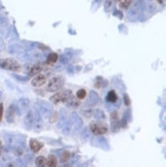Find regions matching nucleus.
I'll list each match as a JSON object with an SVG mask.
<instances>
[{"instance_id": "58836bf2", "label": "nucleus", "mask_w": 166, "mask_h": 167, "mask_svg": "<svg viewBox=\"0 0 166 167\" xmlns=\"http://www.w3.org/2000/svg\"><path fill=\"white\" fill-rule=\"evenodd\" d=\"M123 99H124V104L125 106H129L130 105V99H129V96L127 94H123Z\"/></svg>"}, {"instance_id": "f257e3e1", "label": "nucleus", "mask_w": 166, "mask_h": 167, "mask_svg": "<svg viewBox=\"0 0 166 167\" xmlns=\"http://www.w3.org/2000/svg\"><path fill=\"white\" fill-rule=\"evenodd\" d=\"M65 85V79L62 76H55V77L51 78L49 80V82L47 83L46 90L49 92H54L57 90L62 89Z\"/></svg>"}, {"instance_id": "864d4df0", "label": "nucleus", "mask_w": 166, "mask_h": 167, "mask_svg": "<svg viewBox=\"0 0 166 167\" xmlns=\"http://www.w3.org/2000/svg\"><path fill=\"white\" fill-rule=\"evenodd\" d=\"M76 70L80 71V70H81V67H77V68H76Z\"/></svg>"}, {"instance_id": "7ed1b4c3", "label": "nucleus", "mask_w": 166, "mask_h": 167, "mask_svg": "<svg viewBox=\"0 0 166 167\" xmlns=\"http://www.w3.org/2000/svg\"><path fill=\"white\" fill-rule=\"evenodd\" d=\"M35 107L39 110L41 116L44 117V118H49L51 113L54 112V109H52L51 105L45 101H37L36 102Z\"/></svg>"}, {"instance_id": "ddd939ff", "label": "nucleus", "mask_w": 166, "mask_h": 167, "mask_svg": "<svg viewBox=\"0 0 166 167\" xmlns=\"http://www.w3.org/2000/svg\"><path fill=\"white\" fill-rule=\"evenodd\" d=\"M46 79H47V76L43 75V74H38L34 79L31 81V84L34 87H41L42 85H44L46 83Z\"/></svg>"}, {"instance_id": "72a5a7b5", "label": "nucleus", "mask_w": 166, "mask_h": 167, "mask_svg": "<svg viewBox=\"0 0 166 167\" xmlns=\"http://www.w3.org/2000/svg\"><path fill=\"white\" fill-rule=\"evenodd\" d=\"M100 78V81H97V83H95V86L98 88H100V87H106L108 85V82L106 81L105 79H103L102 77H98Z\"/></svg>"}, {"instance_id": "c85d7f7f", "label": "nucleus", "mask_w": 166, "mask_h": 167, "mask_svg": "<svg viewBox=\"0 0 166 167\" xmlns=\"http://www.w3.org/2000/svg\"><path fill=\"white\" fill-rule=\"evenodd\" d=\"M22 44L24 45V47H25L26 50H32V49L36 46V43H35V42L26 41V40H23V41H22Z\"/></svg>"}, {"instance_id": "f03ea898", "label": "nucleus", "mask_w": 166, "mask_h": 167, "mask_svg": "<svg viewBox=\"0 0 166 167\" xmlns=\"http://www.w3.org/2000/svg\"><path fill=\"white\" fill-rule=\"evenodd\" d=\"M0 68L13 72H18L20 71L21 66L13 59H0Z\"/></svg>"}, {"instance_id": "3c124183", "label": "nucleus", "mask_w": 166, "mask_h": 167, "mask_svg": "<svg viewBox=\"0 0 166 167\" xmlns=\"http://www.w3.org/2000/svg\"><path fill=\"white\" fill-rule=\"evenodd\" d=\"M3 47H4V41H3V39L0 37V50L3 49Z\"/></svg>"}, {"instance_id": "bb28decb", "label": "nucleus", "mask_w": 166, "mask_h": 167, "mask_svg": "<svg viewBox=\"0 0 166 167\" xmlns=\"http://www.w3.org/2000/svg\"><path fill=\"white\" fill-rule=\"evenodd\" d=\"M93 116L97 120H105L106 119L105 112L102 109H97L95 111H93Z\"/></svg>"}, {"instance_id": "20e7f679", "label": "nucleus", "mask_w": 166, "mask_h": 167, "mask_svg": "<svg viewBox=\"0 0 166 167\" xmlns=\"http://www.w3.org/2000/svg\"><path fill=\"white\" fill-rule=\"evenodd\" d=\"M71 94H72L71 89H65V90H63V91H59V92H57V94H54L50 97V102L54 105L65 102Z\"/></svg>"}, {"instance_id": "2f4dec72", "label": "nucleus", "mask_w": 166, "mask_h": 167, "mask_svg": "<svg viewBox=\"0 0 166 167\" xmlns=\"http://www.w3.org/2000/svg\"><path fill=\"white\" fill-rule=\"evenodd\" d=\"M11 76H13V78H16L18 81H20V82H27V81L29 80L28 76H20V75H16V74H11Z\"/></svg>"}, {"instance_id": "9d476101", "label": "nucleus", "mask_w": 166, "mask_h": 167, "mask_svg": "<svg viewBox=\"0 0 166 167\" xmlns=\"http://www.w3.org/2000/svg\"><path fill=\"white\" fill-rule=\"evenodd\" d=\"M33 125H34V115H33L32 111H29L24 119V126L26 129L30 130L33 128Z\"/></svg>"}, {"instance_id": "37998d69", "label": "nucleus", "mask_w": 166, "mask_h": 167, "mask_svg": "<svg viewBox=\"0 0 166 167\" xmlns=\"http://www.w3.org/2000/svg\"><path fill=\"white\" fill-rule=\"evenodd\" d=\"M50 116H52L51 118H50V117H49V119H50V123H54V120H55V118H57V112H54H54H52L51 115H50Z\"/></svg>"}, {"instance_id": "de8ad7c7", "label": "nucleus", "mask_w": 166, "mask_h": 167, "mask_svg": "<svg viewBox=\"0 0 166 167\" xmlns=\"http://www.w3.org/2000/svg\"><path fill=\"white\" fill-rule=\"evenodd\" d=\"M67 71H68L69 74H73V73H74V67L72 66V65H70V66L68 67V69H67Z\"/></svg>"}, {"instance_id": "a19ab883", "label": "nucleus", "mask_w": 166, "mask_h": 167, "mask_svg": "<svg viewBox=\"0 0 166 167\" xmlns=\"http://www.w3.org/2000/svg\"><path fill=\"white\" fill-rule=\"evenodd\" d=\"M148 9H149V11H150V13H153V11L156 10V5L154 3H150L148 5Z\"/></svg>"}, {"instance_id": "7c9ffc66", "label": "nucleus", "mask_w": 166, "mask_h": 167, "mask_svg": "<svg viewBox=\"0 0 166 167\" xmlns=\"http://www.w3.org/2000/svg\"><path fill=\"white\" fill-rule=\"evenodd\" d=\"M104 7H105L106 13H110L113 8V0H106Z\"/></svg>"}, {"instance_id": "f3484780", "label": "nucleus", "mask_w": 166, "mask_h": 167, "mask_svg": "<svg viewBox=\"0 0 166 167\" xmlns=\"http://www.w3.org/2000/svg\"><path fill=\"white\" fill-rule=\"evenodd\" d=\"M16 106H14V105H10L6 112V121L8 123L14 122V116H16Z\"/></svg>"}, {"instance_id": "a211bd4d", "label": "nucleus", "mask_w": 166, "mask_h": 167, "mask_svg": "<svg viewBox=\"0 0 166 167\" xmlns=\"http://www.w3.org/2000/svg\"><path fill=\"white\" fill-rule=\"evenodd\" d=\"M42 148H43V143L39 142L38 140H35V138L30 140V149L34 153H38Z\"/></svg>"}, {"instance_id": "2eb2a0df", "label": "nucleus", "mask_w": 166, "mask_h": 167, "mask_svg": "<svg viewBox=\"0 0 166 167\" xmlns=\"http://www.w3.org/2000/svg\"><path fill=\"white\" fill-rule=\"evenodd\" d=\"M24 50H26V49L22 43L21 44L20 43H13V44L9 45L8 48H7V51H8L10 54H18Z\"/></svg>"}, {"instance_id": "13d9d810", "label": "nucleus", "mask_w": 166, "mask_h": 167, "mask_svg": "<svg viewBox=\"0 0 166 167\" xmlns=\"http://www.w3.org/2000/svg\"><path fill=\"white\" fill-rule=\"evenodd\" d=\"M149 1H152V0H149Z\"/></svg>"}, {"instance_id": "b1692460", "label": "nucleus", "mask_w": 166, "mask_h": 167, "mask_svg": "<svg viewBox=\"0 0 166 167\" xmlns=\"http://www.w3.org/2000/svg\"><path fill=\"white\" fill-rule=\"evenodd\" d=\"M80 135H81V138L83 140H85V142L86 140H89L91 138V130L87 127L83 128V130H81L80 132Z\"/></svg>"}, {"instance_id": "f8f14e48", "label": "nucleus", "mask_w": 166, "mask_h": 167, "mask_svg": "<svg viewBox=\"0 0 166 167\" xmlns=\"http://www.w3.org/2000/svg\"><path fill=\"white\" fill-rule=\"evenodd\" d=\"M65 102H66L67 107H68V108H71V109H77L80 107V99H79L77 96H74L73 94L70 95Z\"/></svg>"}, {"instance_id": "473e14b6", "label": "nucleus", "mask_w": 166, "mask_h": 167, "mask_svg": "<svg viewBox=\"0 0 166 167\" xmlns=\"http://www.w3.org/2000/svg\"><path fill=\"white\" fill-rule=\"evenodd\" d=\"M119 3H120V7L128 8L130 6L131 0H119Z\"/></svg>"}, {"instance_id": "49530a36", "label": "nucleus", "mask_w": 166, "mask_h": 167, "mask_svg": "<svg viewBox=\"0 0 166 167\" xmlns=\"http://www.w3.org/2000/svg\"><path fill=\"white\" fill-rule=\"evenodd\" d=\"M3 105L2 104H0V122H1V120H2V117H3Z\"/></svg>"}, {"instance_id": "4be33fe9", "label": "nucleus", "mask_w": 166, "mask_h": 167, "mask_svg": "<svg viewBox=\"0 0 166 167\" xmlns=\"http://www.w3.org/2000/svg\"><path fill=\"white\" fill-rule=\"evenodd\" d=\"M5 142L7 147H9L10 149H13L16 147V137L11 134H5Z\"/></svg>"}, {"instance_id": "5fc2aeb1", "label": "nucleus", "mask_w": 166, "mask_h": 167, "mask_svg": "<svg viewBox=\"0 0 166 167\" xmlns=\"http://www.w3.org/2000/svg\"><path fill=\"white\" fill-rule=\"evenodd\" d=\"M1 97H2V92L0 91V101H1Z\"/></svg>"}, {"instance_id": "c03bdc74", "label": "nucleus", "mask_w": 166, "mask_h": 167, "mask_svg": "<svg viewBox=\"0 0 166 167\" xmlns=\"http://www.w3.org/2000/svg\"><path fill=\"white\" fill-rule=\"evenodd\" d=\"M65 53H66V56H68V58H72V56H73L72 49H66V50H65Z\"/></svg>"}, {"instance_id": "a878e982", "label": "nucleus", "mask_w": 166, "mask_h": 167, "mask_svg": "<svg viewBox=\"0 0 166 167\" xmlns=\"http://www.w3.org/2000/svg\"><path fill=\"white\" fill-rule=\"evenodd\" d=\"M73 126H74V130H75V132H79V131L82 129V127H83V121H82V119H81L79 116L77 117V119L75 120V122H74Z\"/></svg>"}, {"instance_id": "79ce46f5", "label": "nucleus", "mask_w": 166, "mask_h": 167, "mask_svg": "<svg viewBox=\"0 0 166 167\" xmlns=\"http://www.w3.org/2000/svg\"><path fill=\"white\" fill-rule=\"evenodd\" d=\"M36 45H37L38 47H40V49H42V50H49V47L45 46V45L42 43H36Z\"/></svg>"}, {"instance_id": "c9c22d12", "label": "nucleus", "mask_w": 166, "mask_h": 167, "mask_svg": "<svg viewBox=\"0 0 166 167\" xmlns=\"http://www.w3.org/2000/svg\"><path fill=\"white\" fill-rule=\"evenodd\" d=\"M100 3H102V0H93L92 3H91V10L92 11L97 10Z\"/></svg>"}, {"instance_id": "dca6fc26", "label": "nucleus", "mask_w": 166, "mask_h": 167, "mask_svg": "<svg viewBox=\"0 0 166 167\" xmlns=\"http://www.w3.org/2000/svg\"><path fill=\"white\" fill-rule=\"evenodd\" d=\"M100 102V96H98V92H95V90H91L88 94V99H87V104L90 106H95Z\"/></svg>"}, {"instance_id": "1a4fd4ad", "label": "nucleus", "mask_w": 166, "mask_h": 167, "mask_svg": "<svg viewBox=\"0 0 166 167\" xmlns=\"http://www.w3.org/2000/svg\"><path fill=\"white\" fill-rule=\"evenodd\" d=\"M33 115H34V125H33V127L35 128V131H40V129L42 128V116L40 114L39 110L36 107Z\"/></svg>"}, {"instance_id": "f704fd0d", "label": "nucleus", "mask_w": 166, "mask_h": 167, "mask_svg": "<svg viewBox=\"0 0 166 167\" xmlns=\"http://www.w3.org/2000/svg\"><path fill=\"white\" fill-rule=\"evenodd\" d=\"M70 158H71V154H70L69 152H64L62 154V157H61L62 163H65V162H67Z\"/></svg>"}, {"instance_id": "5701e85b", "label": "nucleus", "mask_w": 166, "mask_h": 167, "mask_svg": "<svg viewBox=\"0 0 166 167\" xmlns=\"http://www.w3.org/2000/svg\"><path fill=\"white\" fill-rule=\"evenodd\" d=\"M72 126H73V123H72L70 120H67L66 123H65V125L62 127V128H63V130H62L63 134H64V135H69L70 133H71V128H72Z\"/></svg>"}, {"instance_id": "423d86ee", "label": "nucleus", "mask_w": 166, "mask_h": 167, "mask_svg": "<svg viewBox=\"0 0 166 167\" xmlns=\"http://www.w3.org/2000/svg\"><path fill=\"white\" fill-rule=\"evenodd\" d=\"M139 9H141V7H139L138 1L133 2L132 5L129 7L128 10H127V20H128L129 22H134V21L138 20Z\"/></svg>"}, {"instance_id": "6ab92c4d", "label": "nucleus", "mask_w": 166, "mask_h": 167, "mask_svg": "<svg viewBox=\"0 0 166 167\" xmlns=\"http://www.w3.org/2000/svg\"><path fill=\"white\" fill-rule=\"evenodd\" d=\"M66 121H67V112L65 109H62L59 115V120H57V127L62 128L65 125Z\"/></svg>"}, {"instance_id": "09e8293b", "label": "nucleus", "mask_w": 166, "mask_h": 167, "mask_svg": "<svg viewBox=\"0 0 166 167\" xmlns=\"http://www.w3.org/2000/svg\"><path fill=\"white\" fill-rule=\"evenodd\" d=\"M7 23V20L3 16H0V25H4V24Z\"/></svg>"}, {"instance_id": "cd10ccee", "label": "nucleus", "mask_w": 166, "mask_h": 167, "mask_svg": "<svg viewBox=\"0 0 166 167\" xmlns=\"http://www.w3.org/2000/svg\"><path fill=\"white\" fill-rule=\"evenodd\" d=\"M57 158L54 156V155H50V156L47 158L46 160V166H49V167H54L57 166Z\"/></svg>"}, {"instance_id": "603ef678", "label": "nucleus", "mask_w": 166, "mask_h": 167, "mask_svg": "<svg viewBox=\"0 0 166 167\" xmlns=\"http://www.w3.org/2000/svg\"><path fill=\"white\" fill-rule=\"evenodd\" d=\"M2 150H3V145H2V143L0 142V155L2 154Z\"/></svg>"}, {"instance_id": "6e6552de", "label": "nucleus", "mask_w": 166, "mask_h": 167, "mask_svg": "<svg viewBox=\"0 0 166 167\" xmlns=\"http://www.w3.org/2000/svg\"><path fill=\"white\" fill-rule=\"evenodd\" d=\"M92 145H95V147H100V149L105 150V151H110V144L107 140V138L104 137H95L92 140Z\"/></svg>"}, {"instance_id": "39448f33", "label": "nucleus", "mask_w": 166, "mask_h": 167, "mask_svg": "<svg viewBox=\"0 0 166 167\" xmlns=\"http://www.w3.org/2000/svg\"><path fill=\"white\" fill-rule=\"evenodd\" d=\"M91 133L95 135H102L108 132V125L104 122H92L89 126Z\"/></svg>"}, {"instance_id": "e433bc0d", "label": "nucleus", "mask_w": 166, "mask_h": 167, "mask_svg": "<svg viewBox=\"0 0 166 167\" xmlns=\"http://www.w3.org/2000/svg\"><path fill=\"white\" fill-rule=\"evenodd\" d=\"M76 96L78 97L79 99H83L84 97L86 96V90L85 89H79L78 91H77Z\"/></svg>"}, {"instance_id": "8fccbe9b", "label": "nucleus", "mask_w": 166, "mask_h": 167, "mask_svg": "<svg viewBox=\"0 0 166 167\" xmlns=\"http://www.w3.org/2000/svg\"><path fill=\"white\" fill-rule=\"evenodd\" d=\"M16 162H18V165H19V166H26V165H27V164H26L25 162L22 161V160H20V159L16 160Z\"/></svg>"}, {"instance_id": "4468645a", "label": "nucleus", "mask_w": 166, "mask_h": 167, "mask_svg": "<svg viewBox=\"0 0 166 167\" xmlns=\"http://www.w3.org/2000/svg\"><path fill=\"white\" fill-rule=\"evenodd\" d=\"M42 69H43V65L41 63H37V64H35V65L30 66V68L27 70L28 77H32V76L38 75V74L42 71Z\"/></svg>"}, {"instance_id": "412c9836", "label": "nucleus", "mask_w": 166, "mask_h": 167, "mask_svg": "<svg viewBox=\"0 0 166 167\" xmlns=\"http://www.w3.org/2000/svg\"><path fill=\"white\" fill-rule=\"evenodd\" d=\"M106 99H107L108 102H111V104H114V102H116L118 101V96H117L116 91H115V90H110V91L108 92Z\"/></svg>"}, {"instance_id": "4d7b16f0", "label": "nucleus", "mask_w": 166, "mask_h": 167, "mask_svg": "<svg viewBox=\"0 0 166 167\" xmlns=\"http://www.w3.org/2000/svg\"><path fill=\"white\" fill-rule=\"evenodd\" d=\"M1 8H2V5H1V4H0V10H1Z\"/></svg>"}, {"instance_id": "a18cd8bd", "label": "nucleus", "mask_w": 166, "mask_h": 167, "mask_svg": "<svg viewBox=\"0 0 166 167\" xmlns=\"http://www.w3.org/2000/svg\"><path fill=\"white\" fill-rule=\"evenodd\" d=\"M11 31H13V32H11V34H13V36L14 35V38H16V39H18V38H19V35H18V33H16V28H14V27H11Z\"/></svg>"}, {"instance_id": "aec40b11", "label": "nucleus", "mask_w": 166, "mask_h": 167, "mask_svg": "<svg viewBox=\"0 0 166 167\" xmlns=\"http://www.w3.org/2000/svg\"><path fill=\"white\" fill-rule=\"evenodd\" d=\"M81 113H82L83 116L86 117V118H89V117L92 116L93 111H92V108H91L90 105H88L87 102H86L85 106H83L82 108H81Z\"/></svg>"}, {"instance_id": "393cba45", "label": "nucleus", "mask_w": 166, "mask_h": 167, "mask_svg": "<svg viewBox=\"0 0 166 167\" xmlns=\"http://www.w3.org/2000/svg\"><path fill=\"white\" fill-rule=\"evenodd\" d=\"M57 59H59L57 53H55V52H50L46 58V64H48V65H54Z\"/></svg>"}, {"instance_id": "c756f323", "label": "nucleus", "mask_w": 166, "mask_h": 167, "mask_svg": "<svg viewBox=\"0 0 166 167\" xmlns=\"http://www.w3.org/2000/svg\"><path fill=\"white\" fill-rule=\"evenodd\" d=\"M35 162H36V166H39V167L46 166V159H45V157H43V156L37 157L35 160Z\"/></svg>"}, {"instance_id": "4c0bfd02", "label": "nucleus", "mask_w": 166, "mask_h": 167, "mask_svg": "<svg viewBox=\"0 0 166 167\" xmlns=\"http://www.w3.org/2000/svg\"><path fill=\"white\" fill-rule=\"evenodd\" d=\"M60 62L62 63V65H66V64L69 63V58L66 56V54H63V56H60Z\"/></svg>"}, {"instance_id": "9b49d317", "label": "nucleus", "mask_w": 166, "mask_h": 167, "mask_svg": "<svg viewBox=\"0 0 166 167\" xmlns=\"http://www.w3.org/2000/svg\"><path fill=\"white\" fill-rule=\"evenodd\" d=\"M111 128L113 132H117L120 128V121L118 119V114L116 111H113L111 114Z\"/></svg>"}, {"instance_id": "0eeeda50", "label": "nucleus", "mask_w": 166, "mask_h": 167, "mask_svg": "<svg viewBox=\"0 0 166 167\" xmlns=\"http://www.w3.org/2000/svg\"><path fill=\"white\" fill-rule=\"evenodd\" d=\"M30 107V99L27 97H22L19 99L18 105L16 106V111L18 113V115H23L26 111Z\"/></svg>"}, {"instance_id": "6e6d98bb", "label": "nucleus", "mask_w": 166, "mask_h": 167, "mask_svg": "<svg viewBox=\"0 0 166 167\" xmlns=\"http://www.w3.org/2000/svg\"><path fill=\"white\" fill-rule=\"evenodd\" d=\"M158 2H159V3H162V2H163V0H158Z\"/></svg>"}, {"instance_id": "ea45409f", "label": "nucleus", "mask_w": 166, "mask_h": 167, "mask_svg": "<svg viewBox=\"0 0 166 167\" xmlns=\"http://www.w3.org/2000/svg\"><path fill=\"white\" fill-rule=\"evenodd\" d=\"M114 16H118L120 20H121V19H123V13H122L120 10H117V9H115V10H114Z\"/></svg>"}]
</instances>
